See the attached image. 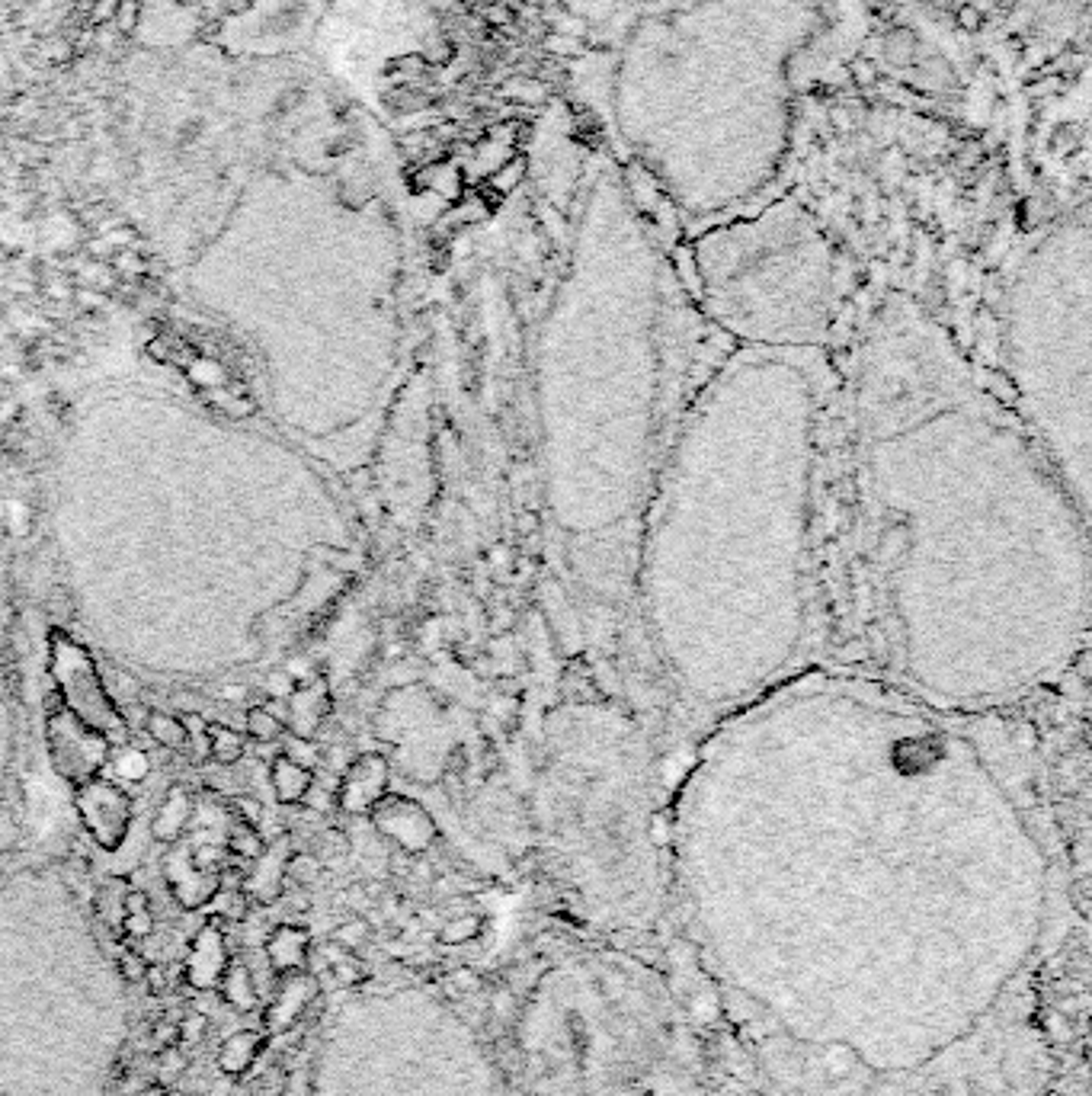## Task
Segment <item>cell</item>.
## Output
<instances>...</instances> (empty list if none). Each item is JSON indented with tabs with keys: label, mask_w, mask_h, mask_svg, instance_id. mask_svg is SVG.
<instances>
[{
	"label": "cell",
	"mask_w": 1092,
	"mask_h": 1096,
	"mask_svg": "<svg viewBox=\"0 0 1092 1096\" xmlns=\"http://www.w3.org/2000/svg\"><path fill=\"white\" fill-rule=\"evenodd\" d=\"M138 20H141V0H119L116 10H112V30H116L119 36H131V32L138 30Z\"/></svg>",
	"instance_id": "cell-35"
},
{
	"label": "cell",
	"mask_w": 1092,
	"mask_h": 1096,
	"mask_svg": "<svg viewBox=\"0 0 1092 1096\" xmlns=\"http://www.w3.org/2000/svg\"><path fill=\"white\" fill-rule=\"evenodd\" d=\"M247 734H250V738L257 741V744H272V741H279L282 734H286V722H282V718L272 712V708L257 706V708H250V712H247Z\"/></svg>",
	"instance_id": "cell-24"
},
{
	"label": "cell",
	"mask_w": 1092,
	"mask_h": 1096,
	"mask_svg": "<svg viewBox=\"0 0 1092 1096\" xmlns=\"http://www.w3.org/2000/svg\"><path fill=\"white\" fill-rule=\"evenodd\" d=\"M148 353H151L154 359H161V363H167V366H183V369H187L192 359L199 356L196 347L187 344V340H180V337H173V334L154 337L151 347H148Z\"/></svg>",
	"instance_id": "cell-25"
},
{
	"label": "cell",
	"mask_w": 1092,
	"mask_h": 1096,
	"mask_svg": "<svg viewBox=\"0 0 1092 1096\" xmlns=\"http://www.w3.org/2000/svg\"><path fill=\"white\" fill-rule=\"evenodd\" d=\"M49 757L61 779L81 786L103 773L109 760V741L61 706L49 715Z\"/></svg>",
	"instance_id": "cell-7"
},
{
	"label": "cell",
	"mask_w": 1092,
	"mask_h": 1096,
	"mask_svg": "<svg viewBox=\"0 0 1092 1096\" xmlns=\"http://www.w3.org/2000/svg\"><path fill=\"white\" fill-rule=\"evenodd\" d=\"M366 936H368L366 920H347V924H340L337 929H333V943L343 946L347 952H356L359 946L366 943Z\"/></svg>",
	"instance_id": "cell-36"
},
{
	"label": "cell",
	"mask_w": 1092,
	"mask_h": 1096,
	"mask_svg": "<svg viewBox=\"0 0 1092 1096\" xmlns=\"http://www.w3.org/2000/svg\"><path fill=\"white\" fill-rule=\"evenodd\" d=\"M282 757L298 763V767H305V769H311V767H317V744L311 738H298V734H288L286 753H282Z\"/></svg>",
	"instance_id": "cell-34"
},
{
	"label": "cell",
	"mask_w": 1092,
	"mask_h": 1096,
	"mask_svg": "<svg viewBox=\"0 0 1092 1096\" xmlns=\"http://www.w3.org/2000/svg\"><path fill=\"white\" fill-rule=\"evenodd\" d=\"M189 856H192V863H196V869L222 875V869H228V856L231 853L218 844H202V847H192Z\"/></svg>",
	"instance_id": "cell-30"
},
{
	"label": "cell",
	"mask_w": 1092,
	"mask_h": 1096,
	"mask_svg": "<svg viewBox=\"0 0 1092 1096\" xmlns=\"http://www.w3.org/2000/svg\"><path fill=\"white\" fill-rule=\"evenodd\" d=\"M145 727H148V734H151V741L161 744V747H167V750L187 747V727H183V718H173L167 712H151Z\"/></svg>",
	"instance_id": "cell-23"
},
{
	"label": "cell",
	"mask_w": 1092,
	"mask_h": 1096,
	"mask_svg": "<svg viewBox=\"0 0 1092 1096\" xmlns=\"http://www.w3.org/2000/svg\"><path fill=\"white\" fill-rule=\"evenodd\" d=\"M308 955H311V933L305 927L282 924L269 933L267 940V962L272 971L286 975V971L308 968Z\"/></svg>",
	"instance_id": "cell-12"
},
{
	"label": "cell",
	"mask_w": 1092,
	"mask_h": 1096,
	"mask_svg": "<svg viewBox=\"0 0 1092 1096\" xmlns=\"http://www.w3.org/2000/svg\"><path fill=\"white\" fill-rule=\"evenodd\" d=\"M192 799L189 792L183 786H173L170 792H167V799L161 805V811H157L154 818V840H161V844H176L183 834H187V824L192 818Z\"/></svg>",
	"instance_id": "cell-18"
},
{
	"label": "cell",
	"mask_w": 1092,
	"mask_h": 1096,
	"mask_svg": "<svg viewBox=\"0 0 1092 1096\" xmlns=\"http://www.w3.org/2000/svg\"><path fill=\"white\" fill-rule=\"evenodd\" d=\"M382 776H385L382 760L368 757L363 763H356V767L349 769L347 783H343V788H340L343 808H349V811L368 808V805L378 799V792H382Z\"/></svg>",
	"instance_id": "cell-17"
},
{
	"label": "cell",
	"mask_w": 1092,
	"mask_h": 1096,
	"mask_svg": "<svg viewBox=\"0 0 1092 1096\" xmlns=\"http://www.w3.org/2000/svg\"><path fill=\"white\" fill-rule=\"evenodd\" d=\"M321 879V859L311 853H288L286 859V882H292L295 888H308Z\"/></svg>",
	"instance_id": "cell-28"
},
{
	"label": "cell",
	"mask_w": 1092,
	"mask_h": 1096,
	"mask_svg": "<svg viewBox=\"0 0 1092 1096\" xmlns=\"http://www.w3.org/2000/svg\"><path fill=\"white\" fill-rule=\"evenodd\" d=\"M148 966H151V962H148L141 952H122L119 955V971H122V978L131 981V985H135V981H145Z\"/></svg>",
	"instance_id": "cell-38"
},
{
	"label": "cell",
	"mask_w": 1092,
	"mask_h": 1096,
	"mask_svg": "<svg viewBox=\"0 0 1092 1096\" xmlns=\"http://www.w3.org/2000/svg\"><path fill=\"white\" fill-rule=\"evenodd\" d=\"M208 1036V1016L202 1010H189L180 1016V1046H199Z\"/></svg>",
	"instance_id": "cell-33"
},
{
	"label": "cell",
	"mask_w": 1092,
	"mask_h": 1096,
	"mask_svg": "<svg viewBox=\"0 0 1092 1096\" xmlns=\"http://www.w3.org/2000/svg\"><path fill=\"white\" fill-rule=\"evenodd\" d=\"M215 987H218V997H222L228 1006H234L237 1013H253L260 1006L257 978H253V971L244 959L228 962Z\"/></svg>",
	"instance_id": "cell-15"
},
{
	"label": "cell",
	"mask_w": 1092,
	"mask_h": 1096,
	"mask_svg": "<svg viewBox=\"0 0 1092 1096\" xmlns=\"http://www.w3.org/2000/svg\"><path fill=\"white\" fill-rule=\"evenodd\" d=\"M513 93L519 96V100H535V96H542V87L539 84H519V87H513Z\"/></svg>",
	"instance_id": "cell-43"
},
{
	"label": "cell",
	"mask_w": 1092,
	"mask_h": 1096,
	"mask_svg": "<svg viewBox=\"0 0 1092 1096\" xmlns=\"http://www.w3.org/2000/svg\"><path fill=\"white\" fill-rule=\"evenodd\" d=\"M141 1096H167V1086L164 1084H148L145 1090H141Z\"/></svg>",
	"instance_id": "cell-46"
},
{
	"label": "cell",
	"mask_w": 1092,
	"mask_h": 1096,
	"mask_svg": "<svg viewBox=\"0 0 1092 1096\" xmlns=\"http://www.w3.org/2000/svg\"><path fill=\"white\" fill-rule=\"evenodd\" d=\"M263 849H267V844H263L260 830L253 827V824H237V827L231 830V837H228V853L237 856V859H247V863H253Z\"/></svg>",
	"instance_id": "cell-27"
},
{
	"label": "cell",
	"mask_w": 1092,
	"mask_h": 1096,
	"mask_svg": "<svg viewBox=\"0 0 1092 1096\" xmlns=\"http://www.w3.org/2000/svg\"><path fill=\"white\" fill-rule=\"evenodd\" d=\"M187 375L189 382L196 385L199 391H208V389H218V385H228L231 382V375L222 363H215V359H206V356H196L192 363L187 366Z\"/></svg>",
	"instance_id": "cell-26"
},
{
	"label": "cell",
	"mask_w": 1092,
	"mask_h": 1096,
	"mask_svg": "<svg viewBox=\"0 0 1092 1096\" xmlns=\"http://www.w3.org/2000/svg\"><path fill=\"white\" fill-rule=\"evenodd\" d=\"M183 727H187V744H192L196 757H208V722L199 712L183 715Z\"/></svg>",
	"instance_id": "cell-32"
},
{
	"label": "cell",
	"mask_w": 1092,
	"mask_h": 1096,
	"mask_svg": "<svg viewBox=\"0 0 1092 1096\" xmlns=\"http://www.w3.org/2000/svg\"><path fill=\"white\" fill-rule=\"evenodd\" d=\"M131 885L126 879H109L100 885L96 891V914L106 927H122V917H126V894Z\"/></svg>",
	"instance_id": "cell-21"
},
{
	"label": "cell",
	"mask_w": 1092,
	"mask_h": 1096,
	"mask_svg": "<svg viewBox=\"0 0 1092 1096\" xmlns=\"http://www.w3.org/2000/svg\"><path fill=\"white\" fill-rule=\"evenodd\" d=\"M225 929H228V920L215 914V917H208V924L196 933V940H192L189 952H187V966H183V978H187L189 987L211 990L218 985L225 966L231 962Z\"/></svg>",
	"instance_id": "cell-9"
},
{
	"label": "cell",
	"mask_w": 1092,
	"mask_h": 1096,
	"mask_svg": "<svg viewBox=\"0 0 1092 1096\" xmlns=\"http://www.w3.org/2000/svg\"><path fill=\"white\" fill-rule=\"evenodd\" d=\"M138 910H151V898L138 888H129L126 894V914H138Z\"/></svg>",
	"instance_id": "cell-40"
},
{
	"label": "cell",
	"mask_w": 1092,
	"mask_h": 1096,
	"mask_svg": "<svg viewBox=\"0 0 1092 1096\" xmlns=\"http://www.w3.org/2000/svg\"><path fill=\"white\" fill-rule=\"evenodd\" d=\"M183 1071H187V1055H183L180 1046H167V1048L157 1051V1074H161L164 1086L176 1081Z\"/></svg>",
	"instance_id": "cell-31"
},
{
	"label": "cell",
	"mask_w": 1092,
	"mask_h": 1096,
	"mask_svg": "<svg viewBox=\"0 0 1092 1096\" xmlns=\"http://www.w3.org/2000/svg\"><path fill=\"white\" fill-rule=\"evenodd\" d=\"M830 349H737L695 385L641 520L638 680L676 744L814 664Z\"/></svg>",
	"instance_id": "cell-2"
},
{
	"label": "cell",
	"mask_w": 1092,
	"mask_h": 1096,
	"mask_svg": "<svg viewBox=\"0 0 1092 1096\" xmlns=\"http://www.w3.org/2000/svg\"><path fill=\"white\" fill-rule=\"evenodd\" d=\"M170 847L173 849L164 859V879H167V885H170V894L176 898V905L187 907V910L206 907L208 901H215L218 891H222V875L196 869V863H192L187 847H176V844H170Z\"/></svg>",
	"instance_id": "cell-10"
},
{
	"label": "cell",
	"mask_w": 1092,
	"mask_h": 1096,
	"mask_svg": "<svg viewBox=\"0 0 1092 1096\" xmlns=\"http://www.w3.org/2000/svg\"><path fill=\"white\" fill-rule=\"evenodd\" d=\"M317 997V978L308 975V971H286L279 978L276 997H272L269 1010H267V1023L269 1029H292V1026L302 1020L308 1004Z\"/></svg>",
	"instance_id": "cell-11"
},
{
	"label": "cell",
	"mask_w": 1092,
	"mask_h": 1096,
	"mask_svg": "<svg viewBox=\"0 0 1092 1096\" xmlns=\"http://www.w3.org/2000/svg\"><path fill=\"white\" fill-rule=\"evenodd\" d=\"M1089 513L936 321L887 298L833 359L814 664L1000 715L1086 648Z\"/></svg>",
	"instance_id": "cell-1"
},
{
	"label": "cell",
	"mask_w": 1092,
	"mask_h": 1096,
	"mask_svg": "<svg viewBox=\"0 0 1092 1096\" xmlns=\"http://www.w3.org/2000/svg\"><path fill=\"white\" fill-rule=\"evenodd\" d=\"M167 1096H183V1093H173V1090H167Z\"/></svg>",
	"instance_id": "cell-48"
},
{
	"label": "cell",
	"mask_w": 1092,
	"mask_h": 1096,
	"mask_svg": "<svg viewBox=\"0 0 1092 1096\" xmlns=\"http://www.w3.org/2000/svg\"><path fill=\"white\" fill-rule=\"evenodd\" d=\"M263 1048H267V1036H263V1032L257 1029L234 1032V1036H228L222 1042V1048H218V1071L234 1081V1077L250 1071Z\"/></svg>",
	"instance_id": "cell-16"
},
{
	"label": "cell",
	"mask_w": 1092,
	"mask_h": 1096,
	"mask_svg": "<svg viewBox=\"0 0 1092 1096\" xmlns=\"http://www.w3.org/2000/svg\"><path fill=\"white\" fill-rule=\"evenodd\" d=\"M167 968L164 966H148V971H145V985H148V990H151V997H161L164 990H167Z\"/></svg>",
	"instance_id": "cell-39"
},
{
	"label": "cell",
	"mask_w": 1092,
	"mask_h": 1096,
	"mask_svg": "<svg viewBox=\"0 0 1092 1096\" xmlns=\"http://www.w3.org/2000/svg\"><path fill=\"white\" fill-rule=\"evenodd\" d=\"M286 859H288V837H279L253 859V872L247 875V894H257L263 901H276L286 891Z\"/></svg>",
	"instance_id": "cell-13"
},
{
	"label": "cell",
	"mask_w": 1092,
	"mask_h": 1096,
	"mask_svg": "<svg viewBox=\"0 0 1092 1096\" xmlns=\"http://www.w3.org/2000/svg\"><path fill=\"white\" fill-rule=\"evenodd\" d=\"M77 814H81L87 834L103 849H119L131 827V799L112 779L93 776L77 786Z\"/></svg>",
	"instance_id": "cell-8"
},
{
	"label": "cell",
	"mask_w": 1092,
	"mask_h": 1096,
	"mask_svg": "<svg viewBox=\"0 0 1092 1096\" xmlns=\"http://www.w3.org/2000/svg\"><path fill=\"white\" fill-rule=\"evenodd\" d=\"M680 279L711 334L737 349H830L845 305L836 253L779 234H715Z\"/></svg>",
	"instance_id": "cell-5"
},
{
	"label": "cell",
	"mask_w": 1092,
	"mask_h": 1096,
	"mask_svg": "<svg viewBox=\"0 0 1092 1096\" xmlns=\"http://www.w3.org/2000/svg\"><path fill=\"white\" fill-rule=\"evenodd\" d=\"M328 715V692H324V683H314V687H302L292 689V696L286 699V718L292 727V734L298 738H311L317 731V725Z\"/></svg>",
	"instance_id": "cell-14"
},
{
	"label": "cell",
	"mask_w": 1092,
	"mask_h": 1096,
	"mask_svg": "<svg viewBox=\"0 0 1092 1096\" xmlns=\"http://www.w3.org/2000/svg\"><path fill=\"white\" fill-rule=\"evenodd\" d=\"M202 394H206V401L218 410V414H225V417H231V420H244V417L257 414V401H253L250 394L241 391V389L234 391V382L218 385V389H208V391H202Z\"/></svg>",
	"instance_id": "cell-20"
},
{
	"label": "cell",
	"mask_w": 1092,
	"mask_h": 1096,
	"mask_svg": "<svg viewBox=\"0 0 1092 1096\" xmlns=\"http://www.w3.org/2000/svg\"><path fill=\"white\" fill-rule=\"evenodd\" d=\"M977 20H981V13H977L974 7H964V10H962V23L967 26V30H974Z\"/></svg>",
	"instance_id": "cell-45"
},
{
	"label": "cell",
	"mask_w": 1092,
	"mask_h": 1096,
	"mask_svg": "<svg viewBox=\"0 0 1092 1096\" xmlns=\"http://www.w3.org/2000/svg\"><path fill=\"white\" fill-rule=\"evenodd\" d=\"M852 71H856V81H859V84H871V81H875V71H871L868 61H859V65L852 68Z\"/></svg>",
	"instance_id": "cell-44"
},
{
	"label": "cell",
	"mask_w": 1092,
	"mask_h": 1096,
	"mask_svg": "<svg viewBox=\"0 0 1092 1096\" xmlns=\"http://www.w3.org/2000/svg\"><path fill=\"white\" fill-rule=\"evenodd\" d=\"M10 257H13V250H10V248H7V244H4V241H0V263H7V260H10Z\"/></svg>",
	"instance_id": "cell-47"
},
{
	"label": "cell",
	"mask_w": 1092,
	"mask_h": 1096,
	"mask_svg": "<svg viewBox=\"0 0 1092 1096\" xmlns=\"http://www.w3.org/2000/svg\"><path fill=\"white\" fill-rule=\"evenodd\" d=\"M548 49L558 51V55H574V51H580V42L570 39V36H551L548 39Z\"/></svg>",
	"instance_id": "cell-41"
},
{
	"label": "cell",
	"mask_w": 1092,
	"mask_h": 1096,
	"mask_svg": "<svg viewBox=\"0 0 1092 1096\" xmlns=\"http://www.w3.org/2000/svg\"><path fill=\"white\" fill-rule=\"evenodd\" d=\"M269 783H272V788H276V799L282 805H298V802H305V795H308V788H311L314 779H311V769L279 757V760H272Z\"/></svg>",
	"instance_id": "cell-19"
},
{
	"label": "cell",
	"mask_w": 1092,
	"mask_h": 1096,
	"mask_svg": "<svg viewBox=\"0 0 1092 1096\" xmlns=\"http://www.w3.org/2000/svg\"><path fill=\"white\" fill-rule=\"evenodd\" d=\"M122 933L129 940H148L154 933V917L151 910H138V914H126L122 917Z\"/></svg>",
	"instance_id": "cell-37"
},
{
	"label": "cell",
	"mask_w": 1092,
	"mask_h": 1096,
	"mask_svg": "<svg viewBox=\"0 0 1092 1096\" xmlns=\"http://www.w3.org/2000/svg\"><path fill=\"white\" fill-rule=\"evenodd\" d=\"M51 673H55L61 703H65L70 715H77L93 731H100L109 744L129 741L126 718L109 699V692L103 689L100 670H96L93 657L81 645H74L65 635L51 638Z\"/></svg>",
	"instance_id": "cell-6"
},
{
	"label": "cell",
	"mask_w": 1092,
	"mask_h": 1096,
	"mask_svg": "<svg viewBox=\"0 0 1092 1096\" xmlns=\"http://www.w3.org/2000/svg\"><path fill=\"white\" fill-rule=\"evenodd\" d=\"M208 757L222 767H234L244 757V738L228 725H208Z\"/></svg>",
	"instance_id": "cell-22"
},
{
	"label": "cell",
	"mask_w": 1092,
	"mask_h": 1096,
	"mask_svg": "<svg viewBox=\"0 0 1092 1096\" xmlns=\"http://www.w3.org/2000/svg\"><path fill=\"white\" fill-rule=\"evenodd\" d=\"M282 1090H286V1074L269 1071V1081H267V1090H263V1096H279Z\"/></svg>",
	"instance_id": "cell-42"
},
{
	"label": "cell",
	"mask_w": 1092,
	"mask_h": 1096,
	"mask_svg": "<svg viewBox=\"0 0 1092 1096\" xmlns=\"http://www.w3.org/2000/svg\"><path fill=\"white\" fill-rule=\"evenodd\" d=\"M112 767H116V776L119 779H129V783H141V779L148 776V757L141 750H119L116 760H112Z\"/></svg>",
	"instance_id": "cell-29"
},
{
	"label": "cell",
	"mask_w": 1092,
	"mask_h": 1096,
	"mask_svg": "<svg viewBox=\"0 0 1092 1096\" xmlns=\"http://www.w3.org/2000/svg\"><path fill=\"white\" fill-rule=\"evenodd\" d=\"M619 311V309H615ZM699 311L680 276H664L615 318L558 298L539 340L545 504L564 581L599 603L612 638H631V574L641 520L705 356Z\"/></svg>",
	"instance_id": "cell-3"
},
{
	"label": "cell",
	"mask_w": 1092,
	"mask_h": 1096,
	"mask_svg": "<svg viewBox=\"0 0 1092 1096\" xmlns=\"http://www.w3.org/2000/svg\"><path fill=\"white\" fill-rule=\"evenodd\" d=\"M1089 279L1086 257L1022 273L1000 318L997 389L1019 424L1042 446L1070 497L1089 513Z\"/></svg>",
	"instance_id": "cell-4"
}]
</instances>
